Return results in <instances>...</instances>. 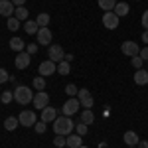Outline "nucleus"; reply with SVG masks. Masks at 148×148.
I'll list each match as a JSON object with an SVG mask.
<instances>
[{
    "label": "nucleus",
    "mask_w": 148,
    "mask_h": 148,
    "mask_svg": "<svg viewBox=\"0 0 148 148\" xmlns=\"http://www.w3.org/2000/svg\"><path fill=\"white\" fill-rule=\"evenodd\" d=\"M20 20H18V18H14V16H12V18H8V22H6V28H8V30H10V32H16V30H20Z\"/></svg>",
    "instance_id": "nucleus-28"
},
{
    "label": "nucleus",
    "mask_w": 148,
    "mask_h": 148,
    "mask_svg": "<svg viewBox=\"0 0 148 148\" xmlns=\"http://www.w3.org/2000/svg\"><path fill=\"white\" fill-rule=\"evenodd\" d=\"M130 63H132V67H134V69H142V65H144V61H142V57H140V56L130 57Z\"/></svg>",
    "instance_id": "nucleus-33"
},
{
    "label": "nucleus",
    "mask_w": 148,
    "mask_h": 148,
    "mask_svg": "<svg viewBox=\"0 0 148 148\" xmlns=\"http://www.w3.org/2000/svg\"><path fill=\"white\" fill-rule=\"evenodd\" d=\"M65 93H67V97H77V93H79V89L73 85V83H69L67 87H65Z\"/></svg>",
    "instance_id": "nucleus-34"
},
{
    "label": "nucleus",
    "mask_w": 148,
    "mask_h": 148,
    "mask_svg": "<svg viewBox=\"0 0 148 148\" xmlns=\"http://www.w3.org/2000/svg\"><path fill=\"white\" fill-rule=\"evenodd\" d=\"M136 2H140V0H136Z\"/></svg>",
    "instance_id": "nucleus-46"
},
{
    "label": "nucleus",
    "mask_w": 148,
    "mask_h": 148,
    "mask_svg": "<svg viewBox=\"0 0 148 148\" xmlns=\"http://www.w3.org/2000/svg\"><path fill=\"white\" fill-rule=\"evenodd\" d=\"M119 22H121V18H119L114 12H105V14H103V26H105L107 30H116V28H119Z\"/></svg>",
    "instance_id": "nucleus-4"
},
{
    "label": "nucleus",
    "mask_w": 148,
    "mask_h": 148,
    "mask_svg": "<svg viewBox=\"0 0 148 148\" xmlns=\"http://www.w3.org/2000/svg\"><path fill=\"white\" fill-rule=\"evenodd\" d=\"M30 61H32V56L28 51H20L16 56V59H14V65H16V69H26L30 65Z\"/></svg>",
    "instance_id": "nucleus-12"
},
{
    "label": "nucleus",
    "mask_w": 148,
    "mask_h": 148,
    "mask_svg": "<svg viewBox=\"0 0 148 148\" xmlns=\"http://www.w3.org/2000/svg\"><path fill=\"white\" fill-rule=\"evenodd\" d=\"M8 79H10V73H8L6 69H2V67H0V83H6Z\"/></svg>",
    "instance_id": "nucleus-35"
},
{
    "label": "nucleus",
    "mask_w": 148,
    "mask_h": 148,
    "mask_svg": "<svg viewBox=\"0 0 148 148\" xmlns=\"http://www.w3.org/2000/svg\"><path fill=\"white\" fill-rule=\"evenodd\" d=\"M140 24H142V28H144V30H148V10H144V12H142Z\"/></svg>",
    "instance_id": "nucleus-36"
},
{
    "label": "nucleus",
    "mask_w": 148,
    "mask_h": 148,
    "mask_svg": "<svg viewBox=\"0 0 148 148\" xmlns=\"http://www.w3.org/2000/svg\"><path fill=\"white\" fill-rule=\"evenodd\" d=\"M75 130V123L71 121V116H57L53 121V132L56 134H61V136H69L71 132Z\"/></svg>",
    "instance_id": "nucleus-1"
},
{
    "label": "nucleus",
    "mask_w": 148,
    "mask_h": 148,
    "mask_svg": "<svg viewBox=\"0 0 148 148\" xmlns=\"http://www.w3.org/2000/svg\"><path fill=\"white\" fill-rule=\"evenodd\" d=\"M14 10H16V6L12 4V0H0V16H4L8 20L14 16Z\"/></svg>",
    "instance_id": "nucleus-13"
},
{
    "label": "nucleus",
    "mask_w": 148,
    "mask_h": 148,
    "mask_svg": "<svg viewBox=\"0 0 148 148\" xmlns=\"http://www.w3.org/2000/svg\"><path fill=\"white\" fill-rule=\"evenodd\" d=\"M142 42H144V44H148V30H144V32H142Z\"/></svg>",
    "instance_id": "nucleus-41"
},
{
    "label": "nucleus",
    "mask_w": 148,
    "mask_h": 148,
    "mask_svg": "<svg viewBox=\"0 0 148 148\" xmlns=\"http://www.w3.org/2000/svg\"><path fill=\"white\" fill-rule=\"evenodd\" d=\"M123 140L126 142V146H138V142H140V138H138V134L134 130H126Z\"/></svg>",
    "instance_id": "nucleus-15"
},
{
    "label": "nucleus",
    "mask_w": 148,
    "mask_h": 148,
    "mask_svg": "<svg viewBox=\"0 0 148 148\" xmlns=\"http://www.w3.org/2000/svg\"><path fill=\"white\" fill-rule=\"evenodd\" d=\"M87 130H89V125H85V123H77V125H75V132H77L79 136L87 134Z\"/></svg>",
    "instance_id": "nucleus-31"
},
{
    "label": "nucleus",
    "mask_w": 148,
    "mask_h": 148,
    "mask_svg": "<svg viewBox=\"0 0 148 148\" xmlns=\"http://www.w3.org/2000/svg\"><path fill=\"white\" fill-rule=\"evenodd\" d=\"M18 126H20L18 116H8V119L4 121V128H6V130H10V132H12V130H16Z\"/></svg>",
    "instance_id": "nucleus-20"
},
{
    "label": "nucleus",
    "mask_w": 148,
    "mask_h": 148,
    "mask_svg": "<svg viewBox=\"0 0 148 148\" xmlns=\"http://www.w3.org/2000/svg\"><path fill=\"white\" fill-rule=\"evenodd\" d=\"M14 18H18L20 22H26V20H28V8H26V6H18V8L14 10Z\"/></svg>",
    "instance_id": "nucleus-23"
},
{
    "label": "nucleus",
    "mask_w": 148,
    "mask_h": 148,
    "mask_svg": "<svg viewBox=\"0 0 148 148\" xmlns=\"http://www.w3.org/2000/svg\"><path fill=\"white\" fill-rule=\"evenodd\" d=\"M63 59H65V61H69V63H71V59H73V56H71V53H65V57H63Z\"/></svg>",
    "instance_id": "nucleus-42"
},
{
    "label": "nucleus",
    "mask_w": 148,
    "mask_h": 148,
    "mask_svg": "<svg viewBox=\"0 0 148 148\" xmlns=\"http://www.w3.org/2000/svg\"><path fill=\"white\" fill-rule=\"evenodd\" d=\"M77 99H79L81 107H85V109H91L93 103H95V99H93V95L87 89H79V93H77Z\"/></svg>",
    "instance_id": "nucleus-11"
},
{
    "label": "nucleus",
    "mask_w": 148,
    "mask_h": 148,
    "mask_svg": "<svg viewBox=\"0 0 148 148\" xmlns=\"http://www.w3.org/2000/svg\"><path fill=\"white\" fill-rule=\"evenodd\" d=\"M114 14H116V16H119V18H123V16H126V14H128V12H130V8H128V4H126V2H119V4H116V6H114Z\"/></svg>",
    "instance_id": "nucleus-21"
},
{
    "label": "nucleus",
    "mask_w": 148,
    "mask_h": 148,
    "mask_svg": "<svg viewBox=\"0 0 148 148\" xmlns=\"http://www.w3.org/2000/svg\"><path fill=\"white\" fill-rule=\"evenodd\" d=\"M51 40H53V34L49 28H40L38 30V44L40 46H51Z\"/></svg>",
    "instance_id": "nucleus-10"
},
{
    "label": "nucleus",
    "mask_w": 148,
    "mask_h": 148,
    "mask_svg": "<svg viewBox=\"0 0 148 148\" xmlns=\"http://www.w3.org/2000/svg\"><path fill=\"white\" fill-rule=\"evenodd\" d=\"M18 121H20V125H22V126H34L36 123H38L34 111H22V113L18 114Z\"/></svg>",
    "instance_id": "nucleus-9"
},
{
    "label": "nucleus",
    "mask_w": 148,
    "mask_h": 148,
    "mask_svg": "<svg viewBox=\"0 0 148 148\" xmlns=\"http://www.w3.org/2000/svg\"><path fill=\"white\" fill-rule=\"evenodd\" d=\"M63 148H69V146H63Z\"/></svg>",
    "instance_id": "nucleus-45"
},
{
    "label": "nucleus",
    "mask_w": 148,
    "mask_h": 148,
    "mask_svg": "<svg viewBox=\"0 0 148 148\" xmlns=\"http://www.w3.org/2000/svg\"><path fill=\"white\" fill-rule=\"evenodd\" d=\"M0 101L4 103V105H8L10 101H14V91H4L0 95Z\"/></svg>",
    "instance_id": "nucleus-30"
},
{
    "label": "nucleus",
    "mask_w": 148,
    "mask_h": 148,
    "mask_svg": "<svg viewBox=\"0 0 148 148\" xmlns=\"http://www.w3.org/2000/svg\"><path fill=\"white\" fill-rule=\"evenodd\" d=\"M14 101L18 105H28V103L34 101V91L26 85H20V87L14 89Z\"/></svg>",
    "instance_id": "nucleus-2"
},
{
    "label": "nucleus",
    "mask_w": 148,
    "mask_h": 148,
    "mask_svg": "<svg viewBox=\"0 0 148 148\" xmlns=\"http://www.w3.org/2000/svg\"><path fill=\"white\" fill-rule=\"evenodd\" d=\"M97 2H99V8L105 12H113L116 6V0H97Z\"/></svg>",
    "instance_id": "nucleus-22"
},
{
    "label": "nucleus",
    "mask_w": 148,
    "mask_h": 148,
    "mask_svg": "<svg viewBox=\"0 0 148 148\" xmlns=\"http://www.w3.org/2000/svg\"><path fill=\"white\" fill-rule=\"evenodd\" d=\"M36 24H38L40 28H47V24H49V14H47V12H42V14H38V18H36Z\"/></svg>",
    "instance_id": "nucleus-25"
},
{
    "label": "nucleus",
    "mask_w": 148,
    "mask_h": 148,
    "mask_svg": "<svg viewBox=\"0 0 148 148\" xmlns=\"http://www.w3.org/2000/svg\"><path fill=\"white\" fill-rule=\"evenodd\" d=\"M134 83H136V85H146L148 83V71L146 69H136V73H134Z\"/></svg>",
    "instance_id": "nucleus-16"
},
{
    "label": "nucleus",
    "mask_w": 148,
    "mask_h": 148,
    "mask_svg": "<svg viewBox=\"0 0 148 148\" xmlns=\"http://www.w3.org/2000/svg\"><path fill=\"white\" fill-rule=\"evenodd\" d=\"M26 51H28L30 56H34L36 51H38V44H28V46H26Z\"/></svg>",
    "instance_id": "nucleus-37"
},
{
    "label": "nucleus",
    "mask_w": 148,
    "mask_h": 148,
    "mask_svg": "<svg viewBox=\"0 0 148 148\" xmlns=\"http://www.w3.org/2000/svg\"><path fill=\"white\" fill-rule=\"evenodd\" d=\"M81 123H85V125H91V123H95V114H93L91 109H85V111L81 113Z\"/></svg>",
    "instance_id": "nucleus-24"
},
{
    "label": "nucleus",
    "mask_w": 148,
    "mask_h": 148,
    "mask_svg": "<svg viewBox=\"0 0 148 148\" xmlns=\"http://www.w3.org/2000/svg\"><path fill=\"white\" fill-rule=\"evenodd\" d=\"M56 119H57V111L53 109V107H49V105H47L46 109L42 111V116H40V121H44V123H53Z\"/></svg>",
    "instance_id": "nucleus-14"
},
{
    "label": "nucleus",
    "mask_w": 148,
    "mask_h": 148,
    "mask_svg": "<svg viewBox=\"0 0 148 148\" xmlns=\"http://www.w3.org/2000/svg\"><path fill=\"white\" fill-rule=\"evenodd\" d=\"M47 56H49V59H51V61L59 63V61H63V57H65V51H63V47H61V46L53 44V46L47 47Z\"/></svg>",
    "instance_id": "nucleus-6"
},
{
    "label": "nucleus",
    "mask_w": 148,
    "mask_h": 148,
    "mask_svg": "<svg viewBox=\"0 0 148 148\" xmlns=\"http://www.w3.org/2000/svg\"><path fill=\"white\" fill-rule=\"evenodd\" d=\"M121 51H123L125 56H128V57H134V56L140 53V47H138V44L130 42V40H126V42L121 44Z\"/></svg>",
    "instance_id": "nucleus-7"
},
{
    "label": "nucleus",
    "mask_w": 148,
    "mask_h": 148,
    "mask_svg": "<svg viewBox=\"0 0 148 148\" xmlns=\"http://www.w3.org/2000/svg\"><path fill=\"white\" fill-rule=\"evenodd\" d=\"M34 107L36 109H40V111H44V109H46L47 105H49V95H47L46 91H38L34 95Z\"/></svg>",
    "instance_id": "nucleus-8"
},
{
    "label": "nucleus",
    "mask_w": 148,
    "mask_h": 148,
    "mask_svg": "<svg viewBox=\"0 0 148 148\" xmlns=\"http://www.w3.org/2000/svg\"><path fill=\"white\" fill-rule=\"evenodd\" d=\"M138 148H148V140H140L138 142Z\"/></svg>",
    "instance_id": "nucleus-40"
},
{
    "label": "nucleus",
    "mask_w": 148,
    "mask_h": 148,
    "mask_svg": "<svg viewBox=\"0 0 148 148\" xmlns=\"http://www.w3.org/2000/svg\"><path fill=\"white\" fill-rule=\"evenodd\" d=\"M79 107H81V103L77 97H69L67 101L63 103V107H61V113L65 114V116H71V114H75L79 111Z\"/></svg>",
    "instance_id": "nucleus-3"
},
{
    "label": "nucleus",
    "mask_w": 148,
    "mask_h": 148,
    "mask_svg": "<svg viewBox=\"0 0 148 148\" xmlns=\"http://www.w3.org/2000/svg\"><path fill=\"white\" fill-rule=\"evenodd\" d=\"M12 4L18 8V6H24V4H26V0H12Z\"/></svg>",
    "instance_id": "nucleus-39"
},
{
    "label": "nucleus",
    "mask_w": 148,
    "mask_h": 148,
    "mask_svg": "<svg viewBox=\"0 0 148 148\" xmlns=\"http://www.w3.org/2000/svg\"><path fill=\"white\" fill-rule=\"evenodd\" d=\"M38 71H40V75H42V77L53 75V73L57 71V63H56V61H51V59H46V61H42V63H40Z\"/></svg>",
    "instance_id": "nucleus-5"
},
{
    "label": "nucleus",
    "mask_w": 148,
    "mask_h": 148,
    "mask_svg": "<svg viewBox=\"0 0 148 148\" xmlns=\"http://www.w3.org/2000/svg\"><path fill=\"white\" fill-rule=\"evenodd\" d=\"M10 47L14 51H18V53H20V51H26V42H22V38H16V36H14L10 40Z\"/></svg>",
    "instance_id": "nucleus-17"
},
{
    "label": "nucleus",
    "mask_w": 148,
    "mask_h": 148,
    "mask_svg": "<svg viewBox=\"0 0 148 148\" xmlns=\"http://www.w3.org/2000/svg\"><path fill=\"white\" fill-rule=\"evenodd\" d=\"M53 148H56V146H53Z\"/></svg>",
    "instance_id": "nucleus-47"
},
{
    "label": "nucleus",
    "mask_w": 148,
    "mask_h": 148,
    "mask_svg": "<svg viewBox=\"0 0 148 148\" xmlns=\"http://www.w3.org/2000/svg\"><path fill=\"white\" fill-rule=\"evenodd\" d=\"M34 128H36V132H38V134H44V132L47 130V123H44V121H38V123L34 125Z\"/></svg>",
    "instance_id": "nucleus-32"
},
{
    "label": "nucleus",
    "mask_w": 148,
    "mask_h": 148,
    "mask_svg": "<svg viewBox=\"0 0 148 148\" xmlns=\"http://www.w3.org/2000/svg\"><path fill=\"white\" fill-rule=\"evenodd\" d=\"M34 89L36 91H44L46 89V77H42V75H38V77H34Z\"/></svg>",
    "instance_id": "nucleus-27"
},
{
    "label": "nucleus",
    "mask_w": 148,
    "mask_h": 148,
    "mask_svg": "<svg viewBox=\"0 0 148 148\" xmlns=\"http://www.w3.org/2000/svg\"><path fill=\"white\" fill-rule=\"evenodd\" d=\"M67 146L69 148H79V146H83V138H81L77 132H75V134L71 132V134H69V138H67Z\"/></svg>",
    "instance_id": "nucleus-18"
},
{
    "label": "nucleus",
    "mask_w": 148,
    "mask_h": 148,
    "mask_svg": "<svg viewBox=\"0 0 148 148\" xmlns=\"http://www.w3.org/2000/svg\"><path fill=\"white\" fill-rule=\"evenodd\" d=\"M79 148H87V146H79Z\"/></svg>",
    "instance_id": "nucleus-44"
},
{
    "label": "nucleus",
    "mask_w": 148,
    "mask_h": 148,
    "mask_svg": "<svg viewBox=\"0 0 148 148\" xmlns=\"http://www.w3.org/2000/svg\"><path fill=\"white\" fill-rule=\"evenodd\" d=\"M138 56L142 57V61H148V46L146 47H140V53Z\"/></svg>",
    "instance_id": "nucleus-38"
},
{
    "label": "nucleus",
    "mask_w": 148,
    "mask_h": 148,
    "mask_svg": "<svg viewBox=\"0 0 148 148\" xmlns=\"http://www.w3.org/2000/svg\"><path fill=\"white\" fill-rule=\"evenodd\" d=\"M53 146H56V148H63V146H67V138L61 136V134H56V138H53Z\"/></svg>",
    "instance_id": "nucleus-29"
},
{
    "label": "nucleus",
    "mask_w": 148,
    "mask_h": 148,
    "mask_svg": "<svg viewBox=\"0 0 148 148\" xmlns=\"http://www.w3.org/2000/svg\"><path fill=\"white\" fill-rule=\"evenodd\" d=\"M128 148H138V146H128Z\"/></svg>",
    "instance_id": "nucleus-43"
},
{
    "label": "nucleus",
    "mask_w": 148,
    "mask_h": 148,
    "mask_svg": "<svg viewBox=\"0 0 148 148\" xmlns=\"http://www.w3.org/2000/svg\"><path fill=\"white\" fill-rule=\"evenodd\" d=\"M69 71H71V65H69V61H59L57 63V73L59 75H69Z\"/></svg>",
    "instance_id": "nucleus-26"
},
{
    "label": "nucleus",
    "mask_w": 148,
    "mask_h": 148,
    "mask_svg": "<svg viewBox=\"0 0 148 148\" xmlns=\"http://www.w3.org/2000/svg\"><path fill=\"white\" fill-rule=\"evenodd\" d=\"M38 30H40V26L36 24V20H26V22H24V32H26V34L34 36V34H38Z\"/></svg>",
    "instance_id": "nucleus-19"
}]
</instances>
